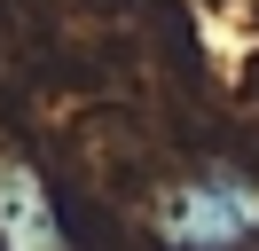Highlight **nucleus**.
Returning <instances> with one entry per match:
<instances>
[{"label":"nucleus","mask_w":259,"mask_h":251,"mask_svg":"<svg viewBox=\"0 0 259 251\" xmlns=\"http://www.w3.org/2000/svg\"><path fill=\"white\" fill-rule=\"evenodd\" d=\"M157 235L173 251H236L259 235V181L243 173H196L165 196L157 212Z\"/></svg>","instance_id":"obj_1"},{"label":"nucleus","mask_w":259,"mask_h":251,"mask_svg":"<svg viewBox=\"0 0 259 251\" xmlns=\"http://www.w3.org/2000/svg\"><path fill=\"white\" fill-rule=\"evenodd\" d=\"M0 251H63L55 196L24 157H0Z\"/></svg>","instance_id":"obj_2"}]
</instances>
